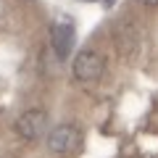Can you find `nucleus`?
<instances>
[{
	"mask_svg": "<svg viewBox=\"0 0 158 158\" xmlns=\"http://www.w3.org/2000/svg\"><path fill=\"white\" fill-rule=\"evenodd\" d=\"M113 40H116V48L121 50V56H137V50H140V34L135 32V27H132L129 21H118L116 27H113Z\"/></svg>",
	"mask_w": 158,
	"mask_h": 158,
	"instance_id": "5",
	"label": "nucleus"
},
{
	"mask_svg": "<svg viewBox=\"0 0 158 158\" xmlns=\"http://www.w3.org/2000/svg\"><path fill=\"white\" fill-rule=\"evenodd\" d=\"M103 69H106V63L95 50H79L71 63V74L77 82H98L103 77Z\"/></svg>",
	"mask_w": 158,
	"mask_h": 158,
	"instance_id": "1",
	"label": "nucleus"
},
{
	"mask_svg": "<svg viewBox=\"0 0 158 158\" xmlns=\"http://www.w3.org/2000/svg\"><path fill=\"white\" fill-rule=\"evenodd\" d=\"M142 6H148V8H153V6H158V0H140Z\"/></svg>",
	"mask_w": 158,
	"mask_h": 158,
	"instance_id": "6",
	"label": "nucleus"
},
{
	"mask_svg": "<svg viewBox=\"0 0 158 158\" xmlns=\"http://www.w3.org/2000/svg\"><path fill=\"white\" fill-rule=\"evenodd\" d=\"M82 145V132L74 124H61L48 135V148L58 156H69V153H77Z\"/></svg>",
	"mask_w": 158,
	"mask_h": 158,
	"instance_id": "3",
	"label": "nucleus"
},
{
	"mask_svg": "<svg viewBox=\"0 0 158 158\" xmlns=\"http://www.w3.org/2000/svg\"><path fill=\"white\" fill-rule=\"evenodd\" d=\"M48 124H50V118H48V111H40V108H32V111L21 113L16 121V135L27 142H34L48 132Z\"/></svg>",
	"mask_w": 158,
	"mask_h": 158,
	"instance_id": "2",
	"label": "nucleus"
},
{
	"mask_svg": "<svg viewBox=\"0 0 158 158\" xmlns=\"http://www.w3.org/2000/svg\"><path fill=\"white\" fill-rule=\"evenodd\" d=\"M50 42L58 58H66L74 48V24L69 19H58L50 27Z\"/></svg>",
	"mask_w": 158,
	"mask_h": 158,
	"instance_id": "4",
	"label": "nucleus"
}]
</instances>
